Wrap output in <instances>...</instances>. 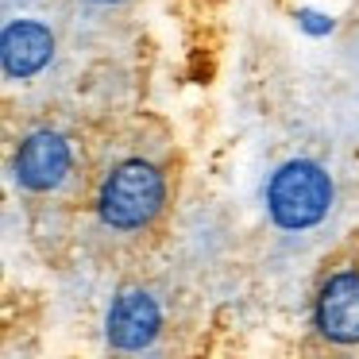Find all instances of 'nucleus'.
<instances>
[{
  "mask_svg": "<svg viewBox=\"0 0 359 359\" xmlns=\"http://www.w3.org/2000/svg\"><path fill=\"white\" fill-rule=\"evenodd\" d=\"M166 205V174L147 158L112 166L97 194V217L112 232H143Z\"/></svg>",
  "mask_w": 359,
  "mask_h": 359,
  "instance_id": "1",
  "label": "nucleus"
},
{
  "mask_svg": "<svg viewBox=\"0 0 359 359\" xmlns=\"http://www.w3.org/2000/svg\"><path fill=\"white\" fill-rule=\"evenodd\" d=\"M336 201V186L328 170L309 158H290L266 182V212L282 232H305L328 217Z\"/></svg>",
  "mask_w": 359,
  "mask_h": 359,
  "instance_id": "2",
  "label": "nucleus"
},
{
  "mask_svg": "<svg viewBox=\"0 0 359 359\" xmlns=\"http://www.w3.org/2000/svg\"><path fill=\"white\" fill-rule=\"evenodd\" d=\"M70 166H74V151L66 143V135L39 128L12 155V178L27 194H50L70 178Z\"/></svg>",
  "mask_w": 359,
  "mask_h": 359,
  "instance_id": "3",
  "label": "nucleus"
},
{
  "mask_svg": "<svg viewBox=\"0 0 359 359\" xmlns=\"http://www.w3.org/2000/svg\"><path fill=\"white\" fill-rule=\"evenodd\" d=\"M313 325L332 344H359V271H336L313 302Z\"/></svg>",
  "mask_w": 359,
  "mask_h": 359,
  "instance_id": "4",
  "label": "nucleus"
},
{
  "mask_svg": "<svg viewBox=\"0 0 359 359\" xmlns=\"http://www.w3.org/2000/svg\"><path fill=\"white\" fill-rule=\"evenodd\" d=\"M163 332V309L147 290H124L112 302L109 320H104V336L109 348L116 351H143L158 340Z\"/></svg>",
  "mask_w": 359,
  "mask_h": 359,
  "instance_id": "5",
  "label": "nucleus"
},
{
  "mask_svg": "<svg viewBox=\"0 0 359 359\" xmlns=\"http://www.w3.org/2000/svg\"><path fill=\"white\" fill-rule=\"evenodd\" d=\"M55 58V32L43 20H8L0 35V62L4 78L27 81Z\"/></svg>",
  "mask_w": 359,
  "mask_h": 359,
  "instance_id": "6",
  "label": "nucleus"
},
{
  "mask_svg": "<svg viewBox=\"0 0 359 359\" xmlns=\"http://www.w3.org/2000/svg\"><path fill=\"white\" fill-rule=\"evenodd\" d=\"M302 24H305V32H328V27H332V20L317 16V12H302Z\"/></svg>",
  "mask_w": 359,
  "mask_h": 359,
  "instance_id": "7",
  "label": "nucleus"
},
{
  "mask_svg": "<svg viewBox=\"0 0 359 359\" xmlns=\"http://www.w3.org/2000/svg\"><path fill=\"white\" fill-rule=\"evenodd\" d=\"M93 4H124V0H93Z\"/></svg>",
  "mask_w": 359,
  "mask_h": 359,
  "instance_id": "8",
  "label": "nucleus"
}]
</instances>
